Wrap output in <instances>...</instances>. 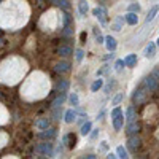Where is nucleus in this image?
Segmentation results:
<instances>
[{
  "label": "nucleus",
  "mask_w": 159,
  "mask_h": 159,
  "mask_svg": "<svg viewBox=\"0 0 159 159\" xmlns=\"http://www.w3.org/2000/svg\"><path fill=\"white\" fill-rule=\"evenodd\" d=\"M35 151L42 156H51L52 154V143H49V140H46L43 143H38L35 147Z\"/></svg>",
  "instance_id": "f257e3e1"
},
{
  "label": "nucleus",
  "mask_w": 159,
  "mask_h": 159,
  "mask_svg": "<svg viewBox=\"0 0 159 159\" xmlns=\"http://www.w3.org/2000/svg\"><path fill=\"white\" fill-rule=\"evenodd\" d=\"M127 147H129L130 151L135 153L137 150L142 148V139H140L137 134H132V135L129 137V140H127Z\"/></svg>",
  "instance_id": "f03ea898"
},
{
  "label": "nucleus",
  "mask_w": 159,
  "mask_h": 159,
  "mask_svg": "<svg viewBox=\"0 0 159 159\" xmlns=\"http://www.w3.org/2000/svg\"><path fill=\"white\" fill-rule=\"evenodd\" d=\"M92 15H94V16L100 21L102 25L107 22V11H105L103 7H97V8H94V10H92Z\"/></svg>",
  "instance_id": "7ed1b4c3"
},
{
  "label": "nucleus",
  "mask_w": 159,
  "mask_h": 159,
  "mask_svg": "<svg viewBox=\"0 0 159 159\" xmlns=\"http://www.w3.org/2000/svg\"><path fill=\"white\" fill-rule=\"evenodd\" d=\"M56 134H57L56 129H52V127H46V129H43L42 132H40L38 137H40V139H43V140H52V139L56 137Z\"/></svg>",
  "instance_id": "20e7f679"
},
{
  "label": "nucleus",
  "mask_w": 159,
  "mask_h": 159,
  "mask_svg": "<svg viewBox=\"0 0 159 159\" xmlns=\"http://www.w3.org/2000/svg\"><path fill=\"white\" fill-rule=\"evenodd\" d=\"M143 84H145V89L147 91H154L157 88V80L154 78V75H150L143 80Z\"/></svg>",
  "instance_id": "39448f33"
},
{
  "label": "nucleus",
  "mask_w": 159,
  "mask_h": 159,
  "mask_svg": "<svg viewBox=\"0 0 159 159\" xmlns=\"http://www.w3.org/2000/svg\"><path fill=\"white\" fill-rule=\"evenodd\" d=\"M54 70H56L57 73H69V72H70V64H69L67 61H61V62L56 64Z\"/></svg>",
  "instance_id": "423d86ee"
},
{
  "label": "nucleus",
  "mask_w": 159,
  "mask_h": 159,
  "mask_svg": "<svg viewBox=\"0 0 159 159\" xmlns=\"http://www.w3.org/2000/svg\"><path fill=\"white\" fill-rule=\"evenodd\" d=\"M143 54H145V57H148V59L154 57V54H156V43L150 42V43H148L147 46H145V51H143Z\"/></svg>",
  "instance_id": "0eeeda50"
},
{
  "label": "nucleus",
  "mask_w": 159,
  "mask_h": 159,
  "mask_svg": "<svg viewBox=\"0 0 159 159\" xmlns=\"http://www.w3.org/2000/svg\"><path fill=\"white\" fill-rule=\"evenodd\" d=\"M139 130H140V124L137 123V119H134V121H130V123H127L126 132H127L129 135H132V134H137Z\"/></svg>",
  "instance_id": "6e6552de"
},
{
  "label": "nucleus",
  "mask_w": 159,
  "mask_h": 159,
  "mask_svg": "<svg viewBox=\"0 0 159 159\" xmlns=\"http://www.w3.org/2000/svg\"><path fill=\"white\" fill-rule=\"evenodd\" d=\"M103 43H105V46H107V49L108 51H115L116 49V46H118V42L110 35V37H105V40H103Z\"/></svg>",
  "instance_id": "1a4fd4ad"
},
{
  "label": "nucleus",
  "mask_w": 159,
  "mask_h": 159,
  "mask_svg": "<svg viewBox=\"0 0 159 159\" xmlns=\"http://www.w3.org/2000/svg\"><path fill=\"white\" fill-rule=\"evenodd\" d=\"M75 119H76V111H75V108L72 110H67L65 111V115H64V121L67 123V124H72V123H75Z\"/></svg>",
  "instance_id": "9d476101"
},
{
  "label": "nucleus",
  "mask_w": 159,
  "mask_h": 159,
  "mask_svg": "<svg viewBox=\"0 0 159 159\" xmlns=\"http://www.w3.org/2000/svg\"><path fill=\"white\" fill-rule=\"evenodd\" d=\"M124 21H126L129 25H135V24L139 22V16H137V13H132V11H129L127 15L124 16Z\"/></svg>",
  "instance_id": "9b49d317"
},
{
  "label": "nucleus",
  "mask_w": 159,
  "mask_h": 159,
  "mask_svg": "<svg viewBox=\"0 0 159 159\" xmlns=\"http://www.w3.org/2000/svg\"><path fill=\"white\" fill-rule=\"evenodd\" d=\"M69 86H70V83L67 81V80H59V81L56 83V91L57 92H67Z\"/></svg>",
  "instance_id": "f8f14e48"
},
{
  "label": "nucleus",
  "mask_w": 159,
  "mask_h": 159,
  "mask_svg": "<svg viewBox=\"0 0 159 159\" xmlns=\"http://www.w3.org/2000/svg\"><path fill=\"white\" fill-rule=\"evenodd\" d=\"M65 102V94L64 92H59V96L52 100V103H51V108H57V107H62V103Z\"/></svg>",
  "instance_id": "ddd939ff"
},
{
  "label": "nucleus",
  "mask_w": 159,
  "mask_h": 159,
  "mask_svg": "<svg viewBox=\"0 0 159 159\" xmlns=\"http://www.w3.org/2000/svg\"><path fill=\"white\" fill-rule=\"evenodd\" d=\"M123 123H124L123 113H119L118 116H115V118H113V127H115V130H121V127H123Z\"/></svg>",
  "instance_id": "4468645a"
},
{
  "label": "nucleus",
  "mask_w": 159,
  "mask_h": 159,
  "mask_svg": "<svg viewBox=\"0 0 159 159\" xmlns=\"http://www.w3.org/2000/svg\"><path fill=\"white\" fill-rule=\"evenodd\" d=\"M123 62H124L126 67H134V65L137 64V54H129V56H126V57L123 59Z\"/></svg>",
  "instance_id": "2eb2a0df"
},
{
  "label": "nucleus",
  "mask_w": 159,
  "mask_h": 159,
  "mask_svg": "<svg viewBox=\"0 0 159 159\" xmlns=\"http://www.w3.org/2000/svg\"><path fill=\"white\" fill-rule=\"evenodd\" d=\"M57 52L62 56V57H69V56H72L73 54V49L70 48V46H59V49H57Z\"/></svg>",
  "instance_id": "dca6fc26"
},
{
  "label": "nucleus",
  "mask_w": 159,
  "mask_h": 159,
  "mask_svg": "<svg viewBox=\"0 0 159 159\" xmlns=\"http://www.w3.org/2000/svg\"><path fill=\"white\" fill-rule=\"evenodd\" d=\"M145 94H147V92H145L143 89H137L132 99H134V102H135V103H142V102L145 100Z\"/></svg>",
  "instance_id": "f3484780"
},
{
  "label": "nucleus",
  "mask_w": 159,
  "mask_h": 159,
  "mask_svg": "<svg viewBox=\"0 0 159 159\" xmlns=\"http://www.w3.org/2000/svg\"><path fill=\"white\" fill-rule=\"evenodd\" d=\"M91 130H92V123L91 121H84L81 124V129H80V134H81V135H88Z\"/></svg>",
  "instance_id": "a211bd4d"
},
{
  "label": "nucleus",
  "mask_w": 159,
  "mask_h": 159,
  "mask_svg": "<svg viewBox=\"0 0 159 159\" xmlns=\"http://www.w3.org/2000/svg\"><path fill=\"white\" fill-rule=\"evenodd\" d=\"M78 10L81 15H86V13L89 11V3H88V0H80L78 2Z\"/></svg>",
  "instance_id": "6ab92c4d"
},
{
  "label": "nucleus",
  "mask_w": 159,
  "mask_h": 159,
  "mask_svg": "<svg viewBox=\"0 0 159 159\" xmlns=\"http://www.w3.org/2000/svg\"><path fill=\"white\" fill-rule=\"evenodd\" d=\"M35 127L40 129V130H43L46 127H49V119L48 118H43V119H38V121L35 123Z\"/></svg>",
  "instance_id": "aec40b11"
},
{
  "label": "nucleus",
  "mask_w": 159,
  "mask_h": 159,
  "mask_svg": "<svg viewBox=\"0 0 159 159\" xmlns=\"http://www.w3.org/2000/svg\"><path fill=\"white\" fill-rule=\"evenodd\" d=\"M157 11H159V7L157 5H154V7H151L150 8V11H148V16H147V22H150V21H153L154 18H156V15H157Z\"/></svg>",
  "instance_id": "412c9836"
},
{
  "label": "nucleus",
  "mask_w": 159,
  "mask_h": 159,
  "mask_svg": "<svg viewBox=\"0 0 159 159\" xmlns=\"http://www.w3.org/2000/svg\"><path fill=\"white\" fill-rule=\"evenodd\" d=\"M137 116H135V110H134V107H129L127 110H126V121L127 123H130V121H134Z\"/></svg>",
  "instance_id": "4be33fe9"
},
{
  "label": "nucleus",
  "mask_w": 159,
  "mask_h": 159,
  "mask_svg": "<svg viewBox=\"0 0 159 159\" xmlns=\"http://www.w3.org/2000/svg\"><path fill=\"white\" fill-rule=\"evenodd\" d=\"M57 7L59 8H62L64 11H69L70 8H72V5H70V2H69V0H57Z\"/></svg>",
  "instance_id": "5701e85b"
},
{
  "label": "nucleus",
  "mask_w": 159,
  "mask_h": 159,
  "mask_svg": "<svg viewBox=\"0 0 159 159\" xmlns=\"http://www.w3.org/2000/svg\"><path fill=\"white\" fill-rule=\"evenodd\" d=\"M69 102H70V105H73V107H78L80 105V97H78L76 92H72V94L69 96Z\"/></svg>",
  "instance_id": "b1692460"
},
{
  "label": "nucleus",
  "mask_w": 159,
  "mask_h": 159,
  "mask_svg": "<svg viewBox=\"0 0 159 159\" xmlns=\"http://www.w3.org/2000/svg\"><path fill=\"white\" fill-rule=\"evenodd\" d=\"M102 86H103V80H100V78H99V80H96V81L91 84V91H92V92H97Z\"/></svg>",
  "instance_id": "393cba45"
},
{
  "label": "nucleus",
  "mask_w": 159,
  "mask_h": 159,
  "mask_svg": "<svg viewBox=\"0 0 159 159\" xmlns=\"http://www.w3.org/2000/svg\"><path fill=\"white\" fill-rule=\"evenodd\" d=\"M116 154H118V157H121V159H126V157H129L127 156V151L124 150V147L121 145V147H118L116 148Z\"/></svg>",
  "instance_id": "a878e982"
},
{
  "label": "nucleus",
  "mask_w": 159,
  "mask_h": 159,
  "mask_svg": "<svg viewBox=\"0 0 159 159\" xmlns=\"http://www.w3.org/2000/svg\"><path fill=\"white\" fill-rule=\"evenodd\" d=\"M121 22H123V18H116V22L111 24V29L115 32H119V30H121Z\"/></svg>",
  "instance_id": "bb28decb"
},
{
  "label": "nucleus",
  "mask_w": 159,
  "mask_h": 159,
  "mask_svg": "<svg viewBox=\"0 0 159 159\" xmlns=\"http://www.w3.org/2000/svg\"><path fill=\"white\" fill-rule=\"evenodd\" d=\"M62 22H64V27H65V25H70V15H69V13H62Z\"/></svg>",
  "instance_id": "cd10ccee"
},
{
  "label": "nucleus",
  "mask_w": 159,
  "mask_h": 159,
  "mask_svg": "<svg viewBox=\"0 0 159 159\" xmlns=\"http://www.w3.org/2000/svg\"><path fill=\"white\" fill-rule=\"evenodd\" d=\"M51 111H52V119H56V121H57V119H61V107H57V108H51Z\"/></svg>",
  "instance_id": "c85d7f7f"
},
{
  "label": "nucleus",
  "mask_w": 159,
  "mask_h": 159,
  "mask_svg": "<svg viewBox=\"0 0 159 159\" xmlns=\"http://www.w3.org/2000/svg\"><path fill=\"white\" fill-rule=\"evenodd\" d=\"M75 57H76L78 62H81L83 57H84V51H83V49H76V51H75Z\"/></svg>",
  "instance_id": "c756f323"
},
{
  "label": "nucleus",
  "mask_w": 159,
  "mask_h": 159,
  "mask_svg": "<svg viewBox=\"0 0 159 159\" xmlns=\"http://www.w3.org/2000/svg\"><path fill=\"white\" fill-rule=\"evenodd\" d=\"M123 94H121V92H119V94H116L115 97H113V100H111V105H119V102H121L123 100Z\"/></svg>",
  "instance_id": "7c9ffc66"
},
{
  "label": "nucleus",
  "mask_w": 159,
  "mask_h": 159,
  "mask_svg": "<svg viewBox=\"0 0 159 159\" xmlns=\"http://www.w3.org/2000/svg\"><path fill=\"white\" fill-rule=\"evenodd\" d=\"M129 11L139 13V11H140V5H139V3H130V5H129Z\"/></svg>",
  "instance_id": "2f4dec72"
},
{
  "label": "nucleus",
  "mask_w": 159,
  "mask_h": 159,
  "mask_svg": "<svg viewBox=\"0 0 159 159\" xmlns=\"http://www.w3.org/2000/svg\"><path fill=\"white\" fill-rule=\"evenodd\" d=\"M123 67H124V62H123V61H116V64H115L116 72H121V70H123Z\"/></svg>",
  "instance_id": "473e14b6"
},
{
  "label": "nucleus",
  "mask_w": 159,
  "mask_h": 159,
  "mask_svg": "<svg viewBox=\"0 0 159 159\" xmlns=\"http://www.w3.org/2000/svg\"><path fill=\"white\" fill-rule=\"evenodd\" d=\"M69 140H70V143H69V147H70V148H73V147H75V143H76V139H75V135L69 134Z\"/></svg>",
  "instance_id": "72a5a7b5"
},
{
  "label": "nucleus",
  "mask_w": 159,
  "mask_h": 159,
  "mask_svg": "<svg viewBox=\"0 0 159 159\" xmlns=\"http://www.w3.org/2000/svg\"><path fill=\"white\" fill-rule=\"evenodd\" d=\"M119 113H123V111H121V108H119V107H116V108H115V110L111 111V118H115V116H118Z\"/></svg>",
  "instance_id": "f704fd0d"
},
{
  "label": "nucleus",
  "mask_w": 159,
  "mask_h": 159,
  "mask_svg": "<svg viewBox=\"0 0 159 159\" xmlns=\"http://www.w3.org/2000/svg\"><path fill=\"white\" fill-rule=\"evenodd\" d=\"M115 86V81H110L108 84H107V88H105V92H110V89Z\"/></svg>",
  "instance_id": "c9c22d12"
},
{
  "label": "nucleus",
  "mask_w": 159,
  "mask_h": 159,
  "mask_svg": "<svg viewBox=\"0 0 159 159\" xmlns=\"http://www.w3.org/2000/svg\"><path fill=\"white\" fill-rule=\"evenodd\" d=\"M113 57H115V52H113V51H110V54H107V56H105L103 59L107 61V59H113Z\"/></svg>",
  "instance_id": "e433bc0d"
},
{
  "label": "nucleus",
  "mask_w": 159,
  "mask_h": 159,
  "mask_svg": "<svg viewBox=\"0 0 159 159\" xmlns=\"http://www.w3.org/2000/svg\"><path fill=\"white\" fill-rule=\"evenodd\" d=\"M96 37H97V43H103V40H105V38H103L100 34H99V35H96Z\"/></svg>",
  "instance_id": "4c0bfd02"
},
{
  "label": "nucleus",
  "mask_w": 159,
  "mask_h": 159,
  "mask_svg": "<svg viewBox=\"0 0 159 159\" xmlns=\"http://www.w3.org/2000/svg\"><path fill=\"white\" fill-rule=\"evenodd\" d=\"M97 130H99V129H94V132H92V134H91V139H96V137H97V134H99Z\"/></svg>",
  "instance_id": "58836bf2"
},
{
  "label": "nucleus",
  "mask_w": 159,
  "mask_h": 159,
  "mask_svg": "<svg viewBox=\"0 0 159 159\" xmlns=\"http://www.w3.org/2000/svg\"><path fill=\"white\" fill-rule=\"evenodd\" d=\"M108 159H115V157H118L116 154H113V153H108V156H107Z\"/></svg>",
  "instance_id": "ea45409f"
},
{
  "label": "nucleus",
  "mask_w": 159,
  "mask_h": 159,
  "mask_svg": "<svg viewBox=\"0 0 159 159\" xmlns=\"http://www.w3.org/2000/svg\"><path fill=\"white\" fill-rule=\"evenodd\" d=\"M107 147H108L107 142H102V150H107Z\"/></svg>",
  "instance_id": "a19ab883"
},
{
  "label": "nucleus",
  "mask_w": 159,
  "mask_h": 159,
  "mask_svg": "<svg viewBox=\"0 0 159 159\" xmlns=\"http://www.w3.org/2000/svg\"><path fill=\"white\" fill-rule=\"evenodd\" d=\"M86 157H88V159H94V157H96V154H88Z\"/></svg>",
  "instance_id": "79ce46f5"
},
{
  "label": "nucleus",
  "mask_w": 159,
  "mask_h": 159,
  "mask_svg": "<svg viewBox=\"0 0 159 159\" xmlns=\"http://www.w3.org/2000/svg\"><path fill=\"white\" fill-rule=\"evenodd\" d=\"M156 46H157V48H159V38H157V40H156Z\"/></svg>",
  "instance_id": "37998d69"
},
{
  "label": "nucleus",
  "mask_w": 159,
  "mask_h": 159,
  "mask_svg": "<svg viewBox=\"0 0 159 159\" xmlns=\"http://www.w3.org/2000/svg\"><path fill=\"white\" fill-rule=\"evenodd\" d=\"M51 2H54V3H56V2H57V0H51Z\"/></svg>",
  "instance_id": "c03bdc74"
}]
</instances>
